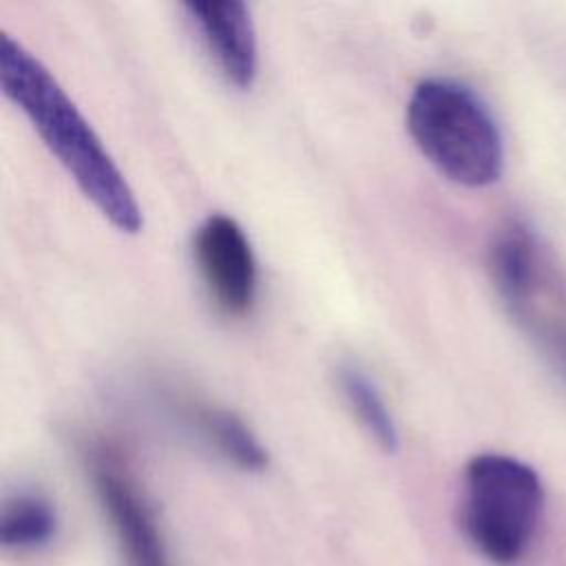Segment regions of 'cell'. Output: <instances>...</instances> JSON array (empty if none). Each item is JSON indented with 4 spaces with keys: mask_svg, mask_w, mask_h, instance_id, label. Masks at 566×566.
<instances>
[{
    "mask_svg": "<svg viewBox=\"0 0 566 566\" xmlns=\"http://www.w3.org/2000/svg\"><path fill=\"white\" fill-rule=\"evenodd\" d=\"M84 460L124 564L172 566L157 515L128 458L106 440H91Z\"/></svg>",
    "mask_w": 566,
    "mask_h": 566,
    "instance_id": "4",
    "label": "cell"
},
{
    "mask_svg": "<svg viewBox=\"0 0 566 566\" xmlns=\"http://www.w3.org/2000/svg\"><path fill=\"white\" fill-rule=\"evenodd\" d=\"M186 420L201 433V438L217 449L228 462L241 471H263L268 467V451L254 431L230 409L210 405L197 398L179 400Z\"/></svg>",
    "mask_w": 566,
    "mask_h": 566,
    "instance_id": "7",
    "label": "cell"
},
{
    "mask_svg": "<svg viewBox=\"0 0 566 566\" xmlns=\"http://www.w3.org/2000/svg\"><path fill=\"white\" fill-rule=\"evenodd\" d=\"M489 272L493 285L511 312L528 303L535 292L537 254L531 232L515 221L504 223L489 250Z\"/></svg>",
    "mask_w": 566,
    "mask_h": 566,
    "instance_id": "8",
    "label": "cell"
},
{
    "mask_svg": "<svg viewBox=\"0 0 566 566\" xmlns=\"http://www.w3.org/2000/svg\"><path fill=\"white\" fill-rule=\"evenodd\" d=\"M533 332L539 334V338L546 343V347L555 354V358L559 360V365L566 371V323L559 321H528L526 323Z\"/></svg>",
    "mask_w": 566,
    "mask_h": 566,
    "instance_id": "11",
    "label": "cell"
},
{
    "mask_svg": "<svg viewBox=\"0 0 566 566\" xmlns=\"http://www.w3.org/2000/svg\"><path fill=\"white\" fill-rule=\"evenodd\" d=\"M407 128L420 153L460 186H489L502 172L497 124L484 102L455 80L418 82L407 102Z\"/></svg>",
    "mask_w": 566,
    "mask_h": 566,
    "instance_id": "2",
    "label": "cell"
},
{
    "mask_svg": "<svg viewBox=\"0 0 566 566\" xmlns=\"http://www.w3.org/2000/svg\"><path fill=\"white\" fill-rule=\"evenodd\" d=\"M57 533V513L51 500L38 491L9 495L0 511V544L13 553H31L46 546Z\"/></svg>",
    "mask_w": 566,
    "mask_h": 566,
    "instance_id": "9",
    "label": "cell"
},
{
    "mask_svg": "<svg viewBox=\"0 0 566 566\" xmlns=\"http://www.w3.org/2000/svg\"><path fill=\"white\" fill-rule=\"evenodd\" d=\"M338 385L349 409L356 413L360 427L369 433V438L382 451H396L400 444L398 427L376 382L358 365L343 363L338 367Z\"/></svg>",
    "mask_w": 566,
    "mask_h": 566,
    "instance_id": "10",
    "label": "cell"
},
{
    "mask_svg": "<svg viewBox=\"0 0 566 566\" xmlns=\"http://www.w3.org/2000/svg\"><path fill=\"white\" fill-rule=\"evenodd\" d=\"M192 252L217 310L228 316H245L256 301L259 274L243 228L228 214H210L195 232Z\"/></svg>",
    "mask_w": 566,
    "mask_h": 566,
    "instance_id": "5",
    "label": "cell"
},
{
    "mask_svg": "<svg viewBox=\"0 0 566 566\" xmlns=\"http://www.w3.org/2000/svg\"><path fill=\"white\" fill-rule=\"evenodd\" d=\"M0 84L99 214L122 232H139L144 217L124 172L51 71L7 33L0 38Z\"/></svg>",
    "mask_w": 566,
    "mask_h": 566,
    "instance_id": "1",
    "label": "cell"
},
{
    "mask_svg": "<svg viewBox=\"0 0 566 566\" xmlns=\"http://www.w3.org/2000/svg\"><path fill=\"white\" fill-rule=\"evenodd\" d=\"M542 513L544 486L526 462L504 453H480L464 467L460 526L491 564H520L537 535Z\"/></svg>",
    "mask_w": 566,
    "mask_h": 566,
    "instance_id": "3",
    "label": "cell"
},
{
    "mask_svg": "<svg viewBox=\"0 0 566 566\" xmlns=\"http://www.w3.org/2000/svg\"><path fill=\"white\" fill-rule=\"evenodd\" d=\"M186 18L199 33L219 73L237 88H250L259 71L256 31L250 9L237 0L186 2Z\"/></svg>",
    "mask_w": 566,
    "mask_h": 566,
    "instance_id": "6",
    "label": "cell"
}]
</instances>
